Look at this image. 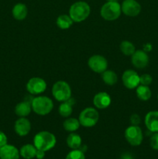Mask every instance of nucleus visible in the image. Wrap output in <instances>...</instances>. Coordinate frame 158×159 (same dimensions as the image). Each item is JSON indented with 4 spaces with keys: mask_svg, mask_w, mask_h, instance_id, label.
Listing matches in <instances>:
<instances>
[{
    "mask_svg": "<svg viewBox=\"0 0 158 159\" xmlns=\"http://www.w3.org/2000/svg\"><path fill=\"white\" fill-rule=\"evenodd\" d=\"M57 143V139L54 134L49 131H40L34 136L33 144L37 150L48 152L54 148Z\"/></svg>",
    "mask_w": 158,
    "mask_h": 159,
    "instance_id": "nucleus-1",
    "label": "nucleus"
},
{
    "mask_svg": "<svg viewBox=\"0 0 158 159\" xmlns=\"http://www.w3.org/2000/svg\"><path fill=\"white\" fill-rule=\"evenodd\" d=\"M91 13L89 5L83 1L76 2L69 9V16L75 23H81L86 20Z\"/></svg>",
    "mask_w": 158,
    "mask_h": 159,
    "instance_id": "nucleus-2",
    "label": "nucleus"
},
{
    "mask_svg": "<svg viewBox=\"0 0 158 159\" xmlns=\"http://www.w3.org/2000/svg\"><path fill=\"white\" fill-rule=\"evenodd\" d=\"M31 107L33 111L37 115L46 116L54 109V102L52 99L47 96H37L33 98Z\"/></svg>",
    "mask_w": 158,
    "mask_h": 159,
    "instance_id": "nucleus-3",
    "label": "nucleus"
},
{
    "mask_svg": "<svg viewBox=\"0 0 158 159\" xmlns=\"http://www.w3.org/2000/svg\"><path fill=\"white\" fill-rule=\"evenodd\" d=\"M122 13L121 5L117 1L107 2L101 8V16L108 21L116 20Z\"/></svg>",
    "mask_w": 158,
    "mask_h": 159,
    "instance_id": "nucleus-4",
    "label": "nucleus"
},
{
    "mask_svg": "<svg viewBox=\"0 0 158 159\" xmlns=\"http://www.w3.org/2000/svg\"><path fill=\"white\" fill-rule=\"evenodd\" d=\"M52 95L58 102H65L71 98V89L64 81H58L53 85Z\"/></svg>",
    "mask_w": 158,
    "mask_h": 159,
    "instance_id": "nucleus-5",
    "label": "nucleus"
},
{
    "mask_svg": "<svg viewBox=\"0 0 158 159\" xmlns=\"http://www.w3.org/2000/svg\"><path fill=\"white\" fill-rule=\"evenodd\" d=\"M99 120V113L93 107H87L81 112L78 120L80 124L85 127H92L96 125Z\"/></svg>",
    "mask_w": 158,
    "mask_h": 159,
    "instance_id": "nucleus-6",
    "label": "nucleus"
},
{
    "mask_svg": "<svg viewBox=\"0 0 158 159\" xmlns=\"http://www.w3.org/2000/svg\"><path fill=\"white\" fill-rule=\"evenodd\" d=\"M125 138L130 145H140L143 140L142 130L139 126H129L125 130Z\"/></svg>",
    "mask_w": 158,
    "mask_h": 159,
    "instance_id": "nucleus-7",
    "label": "nucleus"
},
{
    "mask_svg": "<svg viewBox=\"0 0 158 159\" xmlns=\"http://www.w3.org/2000/svg\"><path fill=\"white\" fill-rule=\"evenodd\" d=\"M88 65L90 69L99 74H102L108 68V61L106 58L99 54H94L90 57L88 61Z\"/></svg>",
    "mask_w": 158,
    "mask_h": 159,
    "instance_id": "nucleus-8",
    "label": "nucleus"
},
{
    "mask_svg": "<svg viewBox=\"0 0 158 159\" xmlns=\"http://www.w3.org/2000/svg\"><path fill=\"white\" fill-rule=\"evenodd\" d=\"M46 89V83L42 78H31L26 83V90L32 95H40Z\"/></svg>",
    "mask_w": 158,
    "mask_h": 159,
    "instance_id": "nucleus-9",
    "label": "nucleus"
},
{
    "mask_svg": "<svg viewBox=\"0 0 158 159\" xmlns=\"http://www.w3.org/2000/svg\"><path fill=\"white\" fill-rule=\"evenodd\" d=\"M122 81L125 88L134 89L139 85V75L134 70L128 69L122 74Z\"/></svg>",
    "mask_w": 158,
    "mask_h": 159,
    "instance_id": "nucleus-10",
    "label": "nucleus"
},
{
    "mask_svg": "<svg viewBox=\"0 0 158 159\" xmlns=\"http://www.w3.org/2000/svg\"><path fill=\"white\" fill-rule=\"evenodd\" d=\"M121 9L127 16L135 17L140 12L141 6L136 0H124L121 5Z\"/></svg>",
    "mask_w": 158,
    "mask_h": 159,
    "instance_id": "nucleus-11",
    "label": "nucleus"
},
{
    "mask_svg": "<svg viewBox=\"0 0 158 159\" xmlns=\"http://www.w3.org/2000/svg\"><path fill=\"white\" fill-rule=\"evenodd\" d=\"M132 64L134 67L139 69L146 68L149 64V56L142 50L136 51L131 56Z\"/></svg>",
    "mask_w": 158,
    "mask_h": 159,
    "instance_id": "nucleus-12",
    "label": "nucleus"
},
{
    "mask_svg": "<svg viewBox=\"0 0 158 159\" xmlns=\"http://www.w3.org/2000/svg\"><path fill=\"white\" fill-rule=\"evenodd\" d=\"M15 132L20 137H25L30 132V121L26 117H20L16 120L14 124Z\"/></svg>",
    "mask_w": 158,
    "mask_h": 159,
    "instance_id": "nucleus-13",
    "label": "nucleus"
},
{
    "mask_svg": "<svg viewBox=\"0 0 158 159\" xmlns=\"http://www.w3.org/2000/svg\"><path fill=\"white\" fill-rule=\"evenodd\" d=\"M112 102L111 96L105 92L97 93L93 98V104L99 110H104L108 108Z\"/></svg>",
    "mask_w": 158,
    "mask_h": 159,
    "instance_id": "nucleus-14",
    "label": "nucleus"
},
{
    "mask_svg": "<svg viewBox=\"0 0 158 159\" xmlns=\"http://www.w3.org/2000/svg\"><path fill=\"white\" fill-rule=\"evenodd\" d=\"M144 123L148 130L152 133H158V111L153 110L147 113Z\"/></svg>",
    "mask_w": 158,
    "mask_h": 159,
    "instance_id": "nucleus-15",
    "label": "nucleus"
},
{
    "mask_svg": "<svg viewBox=\"0 0 158 159\" xmlns=\"http://www.w3.org/2000/svg\"><path fill=\"white\" fill-rule=\"evenodd\" d=\"M20 151L13 145L6 144L0 148V159H20Z\"/></svg>",
    "mask_w": 158,
    "mask_h": 159,
    "instance_id": "nucleus-16",
    "label": "nucleus"
},
{
    "mask_svg": "<svg viewBox=\"0 0 158 159\" xmlns=\"http://www.w3.org/2000/svg\"><path fill=\"white\" fill-rule=\"evenodd\" d=\"M31 102L32 101L26 100L19 102L15 107V113L20 117H26L32 111V107H31Z\"/></svg>",
    "mask_w": 158,
    "mask_h": 159,
    "instance_id": "nucleus-17",
    "label": "nucleus"
},
{
    "mask_svg": "<svg viewBox=\"0 0 158 159\" xmlns=\"http://www.w3.org/2000/svg\"><path fill=\"white\" fill-rule=\"evenodd\" d=\"M12 14L16 20H23L27 16L28 9L23 3H17L12 8Z\"/></svg>",
    "mask_w": 158,
    "mask_h": 159,
    "instance_id": "nucleus-18",
    "label": "nucleus"
},
{
    "mask_svg": "<svg viewBox=\"0 0 158 159\" xmlns=\"http://www.w3.org/2000/svg\"><path fill=\"white\" fill-rule=\"evenodd\" d=\"M74 104V100L70 98L68 100L65 102H62V103L59 106L58 113L61 116L68 118L72 114L73 106Z\"/></svg>",
    "mask_w": 158,
    "mask_h": 159,
    "instance_id": "nucleus-19",
    "label": "nucleus"
},
{
    "mask_svg": "<svg viewBox=\"0 0 158 159\" xmlns=\"http://www.w3.org/2000/svg\"><path fill=\"white\" fill-rule=\"evenodd\" d=\"M37 151V149L34 144H25L20 148V156L23 157L24 159H33L36 157Z\"/></svg>",
    "mask_w": 158,
    "mask_h": 159,
    "instance_id": "nucleus-20",
    "label": "nucleus"
},
{
    "mask_svg": "<svg viewBox=\"0 0 158 159\" xmlns=\"http://www.w3.org/2000/svg\"><path fill=\"white\" fill-rule=\"evenodd\" d=\"M66 142L68 147L72 150L73 149H79L81 146L82 140L80 135L72 132L68 136Z\"/></svg>",
    "mask_w": 158,
    "mask_h": 159,
    "instance_id": "nucleus-21",
    "label": "nucleus"
},
{
    "mask_svg": "<svg viewBox=\"0 0 158 159\" xmlns=\"http://www.w3.org/2000/svg\"><path fill=\"white\" fill-rule=\"evenodd\" d=\"M136 93L139 99L142 101H147L151 98L152 93L150 89L147 85H143L139 84L136 87Z\"/></svg>",
    "mask_w": 158,
    "mask_h": 159,
    "instance_id": "nucleus-22",
    "label": "nucleus"
},
{
    "mask_svg": "<svg viewBox=\"0 0 158 159\" xmlns=\"http://www.w3.org/2000/svg\"><path fill=\"white\" fill-rule=\"evenodd\" d=\"M56 23H57V26L60 29L68 30L72 26L74 21H73L72 19L71 18L69 15L63 14V15H60L57 17Z\"/></svg>",
    "mask_w": 158,
    "mask_h": 159,
    "instance_id": "nucleus-23",
    "label": "nucleus"
},
{
    "mask_svg": "<svg viewBox=\"0 0 158 159\" xmlns=\"http://www.w3.org/2000/svg\"><path fill=\"white\" fill-rule=\"evenodd\" d=\"M80 125L81 124L78 120L73 117H68L63 124V127L64 130L66 131L71 132V133L78 130Z\"/></svg>",
    "mask_w": 158,
    "mask_h": 159,
    "instance_id": "nucleus-24",
    "label": "nucleus"
},
{
    "mask_svg": "<svg viewBox=\"0 0 158 159\" xmlns=\"http://www.w3.org/2000/svg\"><path fill=\"white\" fill-rule=\"evenodd\" d=\"M102 81L108 85H114L118 81V76L114 71L105 70L102 73Z\"/></svg>",
    "mask_w": 158,
    "mask_h": 159,
    "instance_id": "nucleus-25",
    "label": "nucleus"
},
{
    "mask_svg": "<svg viewBox=\"0 0 158 159\" xmlns=\"http://www.w3.org/2000/svg\"><path fill=\"white\" fill-rule=\"evenodd\" d=\"M119 48L122 54H125V56H132L133 53L136 51L135 45L129 40H123L121 42Z\"/></svg>",
    "mask_w": 158,
    "mask_h": 159,
    "instance_id": "nucleus-26",
    "label": "nucleus"
},
{
    "mask_svg": "<svg viewBox=\"0 0 158 159\" xmlns=\"http://www.w3.org/2000/svg\"><path fill=\"white\" fill-rule=\"evenodd\" d=\"M65 159H85V155L83 151L80 149H73L67 155Z\"/></svg>",
    "mask_w": 158,
    "mask_h": 159,
    "instance_id": "nucleus-27",
    "label": "nucleus"
},
{
    "mask_svg": "<svg viewBox=\"0 0 158 159\" xmlns=\"http://www.w3.org/2000/svg\"><path fill=\"white\" fill-rule=\"evenodd\" d=\"M153 82V78L149 74H143L139 76V83L143 85H150Z\"/></svg>",
    "mask_w": 158,
    "mask_h": 159,
    "instance_id": "nucleus-28",
    "label": "nucleus"
},
{
    "mask_svg": "<svg viewBox=\"0 0 158 159\" xmlns=\"http://www.w3.org/2000/svg\"><path fill=\"white\" fill-rule=\"evenodd\" d=\"M150 144L153 150L158 151V133H153L150 137Z\"/></svg>",
    "mask_w": 158,
    "mask_h": 159,
    "instance_id": "nucleus-29",
    "label": "nucleus"
},
{
    "mask_svg": "<svg viewBox=\"0 0 158 159\" xmlns=\"http://www.w3.org/2000/svg\"><path fill=\"white\" fill-rule=\"evenodd\" d=\"M129 120H130V123H131L132 125L139 126V124L141 123L140 116H139L138 114H136V113H134V114L132 115V116H130Z\"/></svg>",
    "mask_w": 158,
    "mask_h": 159,
    "instance_id": "nucleus-30",
    "label": "nucleus"
},
{
    "mask_svg": "<svg viewBox=\"0 0 158 159\" xmlns=\"http://www.w3.org/2000/svg\"><path fill=\"white\" fill-rule=\"evenodd\" d=\"M7 137H6V134L3 133L2 131L0 130V148H2V146L7 144Z\"/></svg>",
    "mask_w": 158,
    "mask_h": 159,
    "instance_id": "nucleus-31",
    "label": "nucleus"
},
{
    "mask_svg": "<svg viewBox=\"0 0 158 159\" xmlns=\"http://www.w3.org/2000/svg\"><path fill=\"white\" fill-rule=\"evenodd\" d=\"M45 157V152L41 150H37L36 153V157L37 159H43Z\"/></svg>",
    "mask_w": 158,
    "mask_h": 159,
    "instance_id": "nucleus-32",
    "label": "nucleus"
},
{
    "mask_svg": "<svg viewBox=\"0 0 158 159\" xmlns=\"http://www.w3.org/2000/svg\"><path fill=\"white\" fill-rule=\"evenodd\" d=\"M107 2H115V1H117V0H106Z\"/></svg>",
    "mask_w": 158,
    "mask_h": 159,
    "instance_id": "nucleus-33",
    "label": "nucleus"
},
{
    "mask_svg": "<svg viewBox=\"0 0 158 159\" xmlns=\"http://www.w3.org/2000/svg\"><path fill=\"white\" fill-rule=\"evenodd\" d=\"M157 99H158V95H157Z\"/></svg>",
    "mask_w": 158,
    "mask_h": 159,
    "instance_id": "nucleus-34",
    "label": "nucleus"
}]
</instances>
